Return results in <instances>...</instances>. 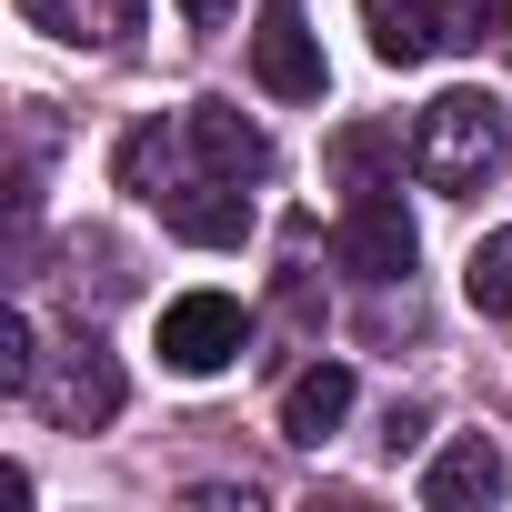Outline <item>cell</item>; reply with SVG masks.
Returning a JSON list of instances; mask_svg holds the SVG:
<instances>
[{"label":"cell","instance_id":"obj_15","mask_svg":"<svg viewBox=\"0 0 512 512\" xmlns=\"http://www.w3.org/2000/svg\"><path fill=\"white\" fill-rule=\"evenodd\" d=\"M462 31H492V41H512V0H462Z\"/></svg>","mask_w":512,"mask_h":512},{"label":"cell","instance_id":"obj_5","mask_svg":"<svg viewBox=\"0 0 512 512\" xmlns=\"http://www.w3.org/2000/svg\"><path fill=\"white\" fill-rule=\"evenodd\" d=\"M161 221H171L181 241H201V251H241V241H251V191L221 181V171H201L191 191H161Z\"/></svg>","mask_w":512,"mask_h":512},{"label":"cell","instance_id":"obj_1","mask_svg":"<svg viewBox=\"0 0 512 512\" xmlns=\"http://www.w3.org/2000/svg\"><path fill=\"white\" fill-rule=\"evenodd\" d=\"M502 151H512V111H502L492 91H442V101H422V121H412V171H422L432 191H482V181L502 171Z\"/></svg>","mask_w":512,"mask_h":512},{"label":"cell","instance_id":"obj_10","mask_svg":"<svg viewBox=\"0 0 512 512\" xmlns=\"http://www.w3.org/2000/svg\"><path fill=\"white\" fill-rule=\"evenodd\" d=\"M362 31H372V61H392V71H412V61H432L452 41L442 0H362Z\"/></svg>","mask_w":512,"mask_h":512},{"label":"cell","instance_id":"obj_12","mask_svg":"<svg viewBox=\"0 0 512 512\" xmlns=\"http://www.w3.org/2000/svg\"><path fill=\"white\" fill-rule=\"evenodd\" d=\"M462 292H472V312H512V231H482V241H472Z\"/></svg>","mask_w":512,"mask_h":512},{"label":"cell","instance_id":"obj_4","mask_svg":"<svg viewBox=\"0 0 512 512\" xmlns=\"http://www.w3.org/2000/svg\"><path fill=\"white\" fill-rule=\"evenodd\" d=\"M412 251H422V231H412L402 191H352V211H342V272H362V282H402Z\"/></svg>","mask_w":512,"mask_h":512},{"label":"cell","instance_id":"obj_7","mask_svg":"<svg viewBox=\"0 0 512 512\" xmlns=\"http://www.w3.org/2000/svg\"><path fill=\"white\" fill-rule=\"evenodd\" d=\"M11 11L61 51H121L141 31V0H11Z\"/></svg>","mask_w":512,"mask_h":512},{"label":"cell","instance_id":"obj_13","mask_svg":"<svg viewBox=\"0 0 512 512\" xmlns=\"http://www.w3.org/2000/svg\"><path fill=\"white\" fill-rule=\"evenodd\" d=\"M41 382V352H31V312L11 302L0 312V392H31Z\"/></svg>","mask_w":512,"mask_h":512},{"label":"cell","instance_id":"obj_8","mask_svg":"<svg viewBox=\"0 0 512 512\" xmlns=\"http://www.w3.org/2000/svg\"><path fill=\"white\" fill-rule=\"evenodd\" d=\"M251 71H262V91L272 101H322V51H312V31L282 11H262V31H251Z\"/></svg>","mask_w":512,"mask_h":512},{"label":"cell","instance_id":"obj_6","mask_svg":"<svg viewBox=\"0 0 512 512\" xmlns=\"http://www.w3.org/2000/svg\"><path fill=\"white\" fill-rule=\"evenodd\" d=\"M502 482H512L502 442L462 432V442H442V452H432V472H422V502H432V512H482V502H502Z\"/></svg>","mask_w":512,"mask_h":512},{"label":"cell","instance_id":"obj_3","mask_svg":"<svg viewBox=\"0 0 512 512\" xmlns=\"http://www.w3.org/2000/svg\"><path fill=\"white\" fill-rule=\"evenodd\" d=\"M241 342H251V322H241V302H231V292H181V302H161V362H171L181 382L231 372V362H241Z\"/></svg>","mask_w":512,"mask_h":512},{"label":"cell","instance_id":"obj_2","mask_svg":"<svg viewBox=\"0 0 512 512\" xmlns=\"http://www.w3.org/2000/svg\"><path fill=\"white\" fill-rule=\"evenodd\" d=\"M51 432H101L111 412H121V362L101 352V342H61V352H41V382L21 392Z\"/></svg>","mask_w":512,"mask_h":512},{"label":"cell","instance_id":"obj_14","mask_svg":"<svg viewBox=\"0 0 512 512\" xmlns=\"http://www.w3.org/2000/svg\"><path fill=\"white\" fill-rule=\"evenodd\" d=\"M121 191L161 201V131H131V141H121Z\"/></svg>","mask_w":512,"mask_h":512},{"label":"cell","instance_id":"obj_11","mask_svg":"<svg viewBox=\"0 0 512 512\" xmlns=\"http://www.w3.org/2000/svg\"><path fill=\"white\" fill-rule=\"evenodd\" d=\"M342 412H352V372H342V362H312V372H292V392H282V442H332Z\"/></svg>","mask_w":512,"mask_h":512},{"label":"cell","instance_id":"obj_9","mask_svg":"<svg viewBox=\"0 0 512 512\" xmlns=\"http://www.w3.org/2000/svg\"><path fill=\"white\" fill-rule=\"evenodd\" d=\"M191 151H201V171H221V181H262V171H272V141L251 131L231 101H191Z\"/></svg>","mask_w":512,"mask_h":512},{"label":"cell","instance_id":"obj_16","mask_svg":"<svg viewBox=\"0 0 512 512\" xmlns=\"http://www.w3.org/2000/svg\"><path fill=\"white\" fill-rule=\"evenodd\" d=\"M181 21H201V31H211V21H231V0H181Z\"/></svg>","mask_w":512,"mask_h":512}]
</instances>
